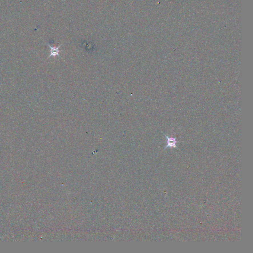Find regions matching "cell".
Segmentation results:
<instances>
[{
    "label": "cell",
    "mask_w": 253,
    "mask_h": 253,
    "mask_svg": "<svg viewBox=\"0 0 253 253\" xmlns=\"http://www.w3.org/2000/svg\"><path fill=\"white\" fill-rule=\"evenodd\" d=\"M163 134L167 139V145L165 147V149L167 148L168 147H176V143L177 141L176 140V138H169L168 136L165 135L163 132Z\"/></svg>",
    "instance_id": "cell-1"
},
{
    "label": "cell",
    "mask_w": 253,
    "mask_h": 253,
    "mask_svg": "<svg viewBox=\"0 0 253 253\" xmlns=\"http://www.w3.org/2000/svg\"><path fill=\"white\" fill-rule=\"evenodd\" d=\"M49 47H50V49H51V51H50V53H51V54H50V55H49V57L48 58H49V57H51V56H53V57H55V56H59V57H60V55H59V49L60 48V47H61L62 45H61L60 46H59L58 47H51V45H50L49 44H48Z\"/></svg>",
    "instance_id": "cell-2"
}]
</instances>
